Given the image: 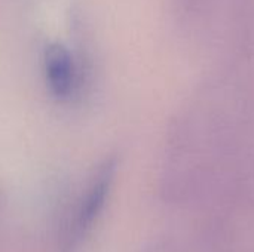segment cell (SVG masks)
I'll return each mask as SVG.
<instances>
[{
	"label": "cell",
	"instance_id": "obj_2",
	"mask_svg": "<svg viewBox=\"0 0 254 252\" xmlns=\"http://www.w3.org/2000/svg\"><path fill=\"white\" fill-rule=\"evenodd\" d=\"M112 168L106 166V169L98 175L97 181L94 183V186L91 187L89 193L86 195V199L80 208V214L77 217V230L79 233H83L91 224L92 221L97 218L98 212L101 211L109 187H110V181H112Z\"/></svg>",
	"mask_w": 254,
	"mask_h": 252
},
{
	"label": "cell",
	"instance_id": "obj_1",
	"mask_svg": "<svg viewBox=\"0 0 254 252\" xmlns=\"http://www.w3.org/2000/svg\"><path fill=\"white\" fill-rule=\"evenodd\" d=\"M46 82L60 98H67L73 94L77 85V67L73 56L61 46H51L45 56Z\"/></svg>",
	"mask_w": 254,
	"mask_h": 252
}]
</instances>
